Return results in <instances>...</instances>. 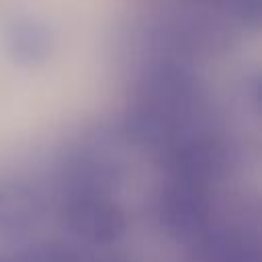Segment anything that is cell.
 <instances>
[{
    "instance_id": "5b68a950",
    "label": "cell",
    "mask_w": 262,
    "mask_h": 262,
    "mask_svg": "<svg viewBox=\"0 0 262 262\" xmlns=\"http://www.w3.org/2000/svg\"><path fill=\"white\" fill-rule=\"evenodd\" d=\"M68 194H108L119 186L121 168L117 160L100 151H80L63 168Z\"/></svg>"
},
{
    "instance_id": "6da1fadb",
    "label": "cell",
    "mask_w": 262,
    "mask_h": 262,
    "mask_svg": "<svg viewBox=\"0 0 262 262\" xmlns=\"http://www.w3.org/2000/svg\"><path fill=\"white\" fill-rule=\"evenodd\" d=\"M199 104L201 88L188 68L176 61L154 63L137 84L125 115V131L135 143L164 151L192 129Z\"/></svg>"
},
{
    "instance_id": "277c9868",
    "label": "cell",
    "mask_w": 262,
    "mask_h": 262,
    "mask_svg": "<svg viewBox=\"0 0 262 262\" xmlns=\"http://www.w3.org/2000/svg\"><path fill=\"white\" fill-rule=\"evenodd\" d=\"M209 188L168 178L158 199V219L164 231L180 242H194L211 227Z\"/></svg>"
},
{
    "instance_id": "9c48e42d",
    "label": "cell",
    "mask_w": 262,
    "mask_h": 262,
    "mask_svg": "<svg viewBox=\"0 0 262 262\" xmlns=\"http://www.w3.org/2000/svg\"><path fill=\"white\" fill-rule=\"evenodd\" d=\"M221 2H227L231 4L244 18H256L258 16V0H221Z\"/></svg>"
},
{
    "instance_id": "8992f818",
    "label": "cell",
    "mask_w": 262,
    "mask_h": 262,
    "mask_svg": "<svg viewBox=\"0 0 262 262\" xmlns=\"http://www.w3.org/2000/svg\"><path fill=\"white\" fill-rule=\"evenodd\" d=\"M192 262H262V250L242 229L211 225L192 242Z\"/></svg>"
},
{
    "instance_id": "52a82bcc",
    "label": "cell",
    "mask_w": 262,
    "mask_h": 262,
    "mask_svg": "<svg viewBox=\"0 0 262 262\" xmlns=\"http://www.w3.org/2000/svg\"><path fill=\"white\" fill-rule=\"evenodd\" d=\"M43 217V199L20 178H0V233H23Z\"/></svg>"
},
{
    "instance_id": "30bf717a",
    "label": "cell",
    "mask_w": 262,
    "mask_h": 262,
    "mask_svg": "<svg viewBox=\"0 0 262 262\" xmlns=\"http://www.w3.org/2000/svg\"><path fill=\"white\" fill-rule=\"evenodd\" d=\"M80 262H131V260L119 254H94V252L84 250V256Z\"/></svg>"
},
{
    "instance_id": "8fae6325",
    "label": "cell",
    "mask_w": 262,
    "mask_h": 262,
    "mask_svg": "<svg viewBox=\"0 0 262 262\" xmlns=\"http://www.w3.org/2000/svg\"><path fill=\"white\" fill-rule=\"evenodd\" d=\"M0 262H16V260H8V258H0Z\"/></svg>"
},
{
    "instance_id": "7a4b0ae2",
    "label": "cell",
    "mask_w": 262,
    "mask_h": 262,
    "mask_svg": "<svg viewBox=\"0 0 262 262\" xmlns=\"http://www.w3.org/2000/svg\"><path fill=\"white\" fill-rule=\"evenodd\" d=\"M168 178L211 188L227 170L229 149L225 141L205 129H188L166 149Z\"/></svg>"
},
{
    "instance_id": "3957f363",
    "label": "cell",
    "mask_w": 262,
    "mask_h": 262,
    "mask_svg": "<svg viewBox=\"0 0 262 262\" xmlns=\"http://www.w3.org/2000/svg\"><path fill=\"white\" fill-rule=\"evenodd\" d=\"M59 219L74 237L90 246H111L127 229L125 211L108 194H68Z\"/></svg>"
},
{
    "instance_id": "ba28073f",
    "label": "cell",
    "mask_w": 262,
    "mask_h": 262,
    "mask_svg": "<svg viewBox=\"0 0 262 262\" xmlns=\"http://www.w3.org/2000/svg\"><path fill=\"white\" fill-rule=\"evenodd\" d=\"M8 57L20 68H37L47 61L53 49L49 27L35 16H16L4 31Z\"/></svg>"
}]
</instances>
